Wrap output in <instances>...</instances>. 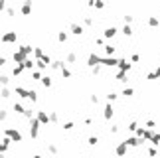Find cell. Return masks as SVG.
<instances>
[{"mask_svg": "<svg viewBox=\"0 0 160 158\" xmlns=\"http://www.w3.org/2000/svg\"><path fill=\"white\" fill-rule=\"evenodd\" d=\"M16 38H18V34H14V32H8V34L2 36V41H14Z\"/></svg>", "mask_w": 160, "mask_h": 158, "instance_id": "cell-1", "label": "cell"}, {"mask_svg": "<svg viewBox=\"0 0 160 158\" xmlns=\"http://www.w3.org/2000/svg\"><path fill=\"white\" fill-rule=\"evenodd\" d=\"M115 34H117V28H109V30L105 32V36H107V38H113Z\"/></svg>", "mask_w": 160, "mask_h": 158, "instance_id": "cell-2", "label": "cell"}, {"mask_svg": "<svg viewBox=\"0 0 160 158\" xmlns=\"http://www.w3.org/2000/svg\"><path fill=\"white\" fill-rule=\"evenodd\" d=\"M115 52V48H113V45H105V53H113Z\"/></svg>", "mask_w": 160, "mask_h": 158, "instance_id": "cell-3", "label": "cell"}, {"mask_svg": "<svg viewBox=\"0 0 160 158\" xmlns=\"http://www.w3.org/2000/svg\"><path fill=\"white\" fill-rule=\"evenodd\" d=\"M123 95H127V97H130V95H133V89H125V91H123Z\"/></svg>", "mask_w": 160, "mask_h": 158, "instance_id": "cell-4", "label": "cell"}, {"mask_svg": "<svg viewBox=\"0 0 160 158\" xmlns=\"http://www.w3.org/2000/svg\"><path fill=\"white\" fill-rule=\"evenodd\" d=\"M44 85H52V79H49V77H44Z\"/></svg>", "mask_w": 160, "mask_h": 158, "instance_id": "cell-5", "label": "cell"}, {"mask_svg": "<svg viewBox=\"0 0 160 158\" xmlns=\"http://www.w3.org/2000/svg\"><path fill=\"white\" fill-rule=\"evenodd\" d=\"M6 119V111H0V120H4Z\"/></svg>", "mask_w": 160, "mask_h": 158, "instance_id": "cell-6", "label": "cell"}]
</instances>
